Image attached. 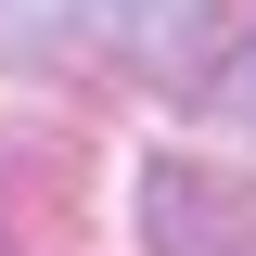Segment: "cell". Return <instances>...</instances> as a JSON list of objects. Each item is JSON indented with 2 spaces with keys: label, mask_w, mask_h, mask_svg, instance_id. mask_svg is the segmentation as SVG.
Here are the masks:
<instances>
[{
  "label": "cell",
  "mask_w": 256,
  "mask_h": 256,
  "mask_svg": "<svg viewBox=\"0 0 256 256\" xmlns=\"http://www.w3.org/2000/svg\"><path fill=\"white\" fill-rule=\"evenodd\" d=\"M218 26H230V0H0V77L102 64V77L192 90V64L218 52Z\"/></svg>",
  "instance_id": "6da1fadb"
},
{
  "label": "cell",
  "mask_w": 256,
  "mask_h": 256,
  "mask_svg": "<svg viewBox=\"0 0 256 256\" xmlns=\"http://www.w3.org/2000/svg\"><path fill=\"white\" fill-rule=\"evenodd\" d=\"M141 244L154 256H256V192L192 154H154L141 166Z\"/></svg>",
  "instance_id": "7a4b0ae2"
},
{
  "label": "cell",
  "mask_w": 256,
  "mask_h": 256,
  "mask_svg": "<svg viewBox=\"0 0 256 256\" xmlns=\"http://www.w3.org/2000/svg\"><path fill=\"white\" fill-rule=\"evenodd\" d=\"M192 116L205 128H256V0H230V26H218V52L192 64Z\"/></svg>",
  "instance_id": "3957f363"
},
{
  "label": "cell",
  "mask_w": 256,
  "mask_h": 256,
  "mask_svg": "<svg viewBox=\"0 0 256 256\" xmlns=\"http://www.w3.org/2000/svg\"><path fill=\"white\" fill-rule=\"evenodd\" d=\"M26 154H0V256H64V205H13Z\"/></svg>",
  "instance_id": "277c9868"
}]
</instances>
